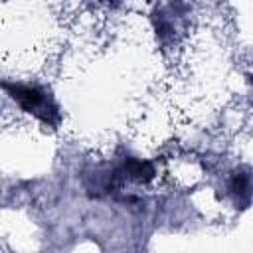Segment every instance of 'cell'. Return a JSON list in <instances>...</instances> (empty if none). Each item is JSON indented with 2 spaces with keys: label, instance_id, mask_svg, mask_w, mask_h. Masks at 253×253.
Returning a JSON list of instances; mask_svg holds the SVG:
<instances>
[{
  "label": "cell",
  "instance_id": "cell-1",
  "mask_svg": "<svg viewBox=\"0 0 253 253\" xmlns=\"http://www.w3.org/2000/svg\"><path fill=\"white\" fill-rule=\"evenodd\" d=\"M10 95L30 113H40V109H45V95L34 87H12Z\"/></svg>",
  "mask_w": 253,
  "mask_h": 253
}]
</instances>
